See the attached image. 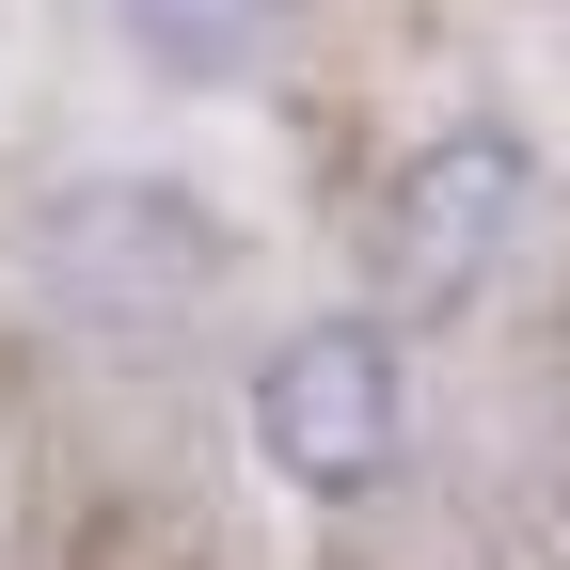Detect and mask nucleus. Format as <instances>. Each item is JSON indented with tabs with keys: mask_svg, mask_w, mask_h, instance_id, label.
I'll return each mask as SVG.
<instances>
[{
	"mask_svg": "<svg viewBox=\"0 0 570 570\" xmlns=\"http://www.w3.org/2000/svg\"><path fill=\"white\" fill-rule=\"evenodd\" d=\"M254 460L302 491V508H365V491L412 460V381L365 317H317L254 365Z\"/></svg>",
	"mask_w": 570,
	"mask_h": 570,
	"instance_id": "nucleus-1",
	"label": "nucleus"
},
{
	"mask_svg": "<svg viewBox=\"0 0 570 570\" xmlns=\"http://www.w3.org/2000/svg\"><path fill=\"white\" fill-rule=\"evenodd\" d=\"M523 206H539V175H523L508 127H444L428 159H396V190H381V285H396V317H460L475 285L508 269Z\"/></svg>",
	"mask_w": 570,
	"mask_h": 570,
	"instance_id": "nucleus-2",
	"label": "nucleus"
},
{
	"mask_svg": "<svg viewBox=\"0 0 570 570\" xmlns=\"http://www.w3.org/2000/svg\"><path fill=\"white\" fill-rule=\"evenodd\" d=\"M254 17H269V0H127V32L159 48L175 80H238V63H254Z\"/></svg>",
	"mask_w": 570,
	"mask_h": 570,
	"instance_id": "nucleus-3",
	"label": "nucleus"
},
{
	"mask_svg": "<svg viewBox=\"0 0 570 570\" xmlns=\"http://www.w3.org/2000/svg\"><path fill=\"white\" fill-rule=\"evenodd\" d=\"M0 444H17V348H0Z\"/></svg>",
	"mask_w": 570,
	"mask_h": 570,
	"instance_id": "nucleus-4",
	"label": "nucleus"
}]
</instances>
